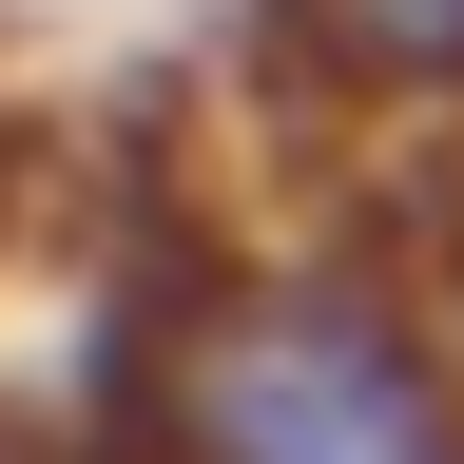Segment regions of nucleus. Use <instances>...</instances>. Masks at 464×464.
<instances>
[{
  "instance_id": "f257e3e1",
  "label": "nucleus",
  "mask_w": 464,
  "mask_h": 464,
  "mask_svg": "<svg viewBox=\"0 0 464 464\" xmlns=\"http://www.w3.org/2000/svg\"><path fill=\"white\" fill-rule=\"evenodd\" d=\"M155 464H464V348L368 252H232L136 329Z\"/></svg>"
},
{
  "instance_id": "f03ea898",
  "label": "nucleus",
  "mask_w": 464,
  "mask_h": 464,
  "mask_svg": "<svg viewBox=\"0 0 464 464\" xmlns=\"http://www.w3.org/2000/svg\"><path fill=\"white\" fill-rule=\"evenodd\" d=\"M271 39L387 116H464V0H271Z\"/></svg>"
}]
</instances>
